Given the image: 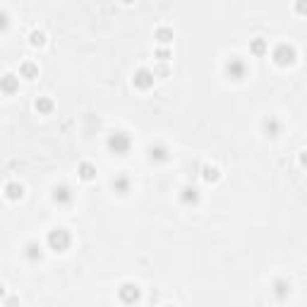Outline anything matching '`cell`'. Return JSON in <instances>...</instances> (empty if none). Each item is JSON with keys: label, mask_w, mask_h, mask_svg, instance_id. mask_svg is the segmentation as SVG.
Segmentation results:
<instances>
[{"label": "cell", "mask_w": 307, "mask_h": 307, "mask_svg": "<svg viewBox=\"0 0 307 307\" xmlns=\"http://www.w3.org/2000/svg\"><path fill=\"white\" fill-rule=\"evenodd\" d=\"M46 245H48V250H53V252H67L70 250V245H72V235H70V230L67 228H55L51 230L46 235Z\"/></svg>", "instance_id": "obj_1"}, {"label": "cell", "mask_w": 307, "mask_h": 307, "mask_svg": "<svg viewBox=\"0 0 307 307\" xmlns=\"http://www.w3.org/2000/svg\"><path fill=\"white\" fill-rule=\"evenodd\" d=\"M106 147H108L110 154H115V156H125L130 147H132V139H130V134L127 132H110L108 139H106Z\"/></svg>", "instance_id": "obj_2"}, {"label": "cell", "mask_w": 307, "mask_h": 307, "mask_svg": "<svg viewBox=\"0 0 307 307\" xmlns=\"http://www.w3.org/2000/svg\"><path fill=\"white\" fill-rule=\"evenodd\" d=\"M223 72H226V77H228L230 82H243V79L247 77V65H245L243 58L233 55V58H228V60H226V65H223Z\"/></svg>", "instance_id": "obj_3"}, {"label": "cell", "mask_w": 307, "mask_h": 307, "mask_svg": "<svg viewBox=\"0 0 307 307\" xmlns=\"http://www.w3.org/2000/svg\"><path fill=\"white\" fill-rule=\"evenodd\" d=\"M271 58H274V63L278 65V67H288V65L295 63V58H298V51H295L291 43H278V46L274 48Z\"/></svg>", "instance_id": "obj_4"}, {"label": "cell", "mask_w": 307, "mask_h": 307, "mask_svg": "<svg viewBox=\"0 0 307 307\" xmlns=\"http://www.w3.org/2000/svg\"><path fill=\"white\" fill-rule=\"evenodd\" d=\"M51 199H53V204H58V206H70L72 202H75V192H72L70 185H55Z\"/></svg>", "instance_id": "obj_5"}, {"label": "cell", "mask_w": 307, "mask_h": 307, "mask_svg": "<svg viewBox=\"0 0 307 307\" xmlns=\"http://www.w3.org/2000/svg\"><path fill=\"white\" fill-rule=\"evenodd\" d=\"M118 298H120V302H125V305H134V302H139V298H142V291H139L137 284H123L118 288Z\"/></svg>", "instance_id": "obj_6"}, {"label": "cell", "mask_w": 307, "mask_h": 307, "mask_svg": "<svg viewBox=\"0 0 307 307\" xmlns=\"http://www.w3.org/2000/svg\"><path fill=\"white\" fill-rule=\"evenodd\" d=\"M154 72L151 70H147V67H139V70L134 72V77H132V84L137 89H139V91H149L151 87H154Z\"/></svg>", "instance_id": "obj_7"}, {"label": "cell", "mask_w": 307, "mask_h": 307, "mask_svg": "<svg viewBox=\"0 0 307 307\" xmlns=\"http://www.w3.org/2000/svg\"><path fill=\"white\" fill-rule=\"evenodd\" d=\"M147 156H149L151 163H166V161L171 158V151H168L166 144L156 142V144H151L149 149H147Z\"/></svg>", "instance_id": "obj_8"}, {"label": "cell", "mask_w": 307, "mask_h": 307, "mask_svg": "<svg viewBox=\"0 0 307 307\" xmlns=\"http://www.w3.org/2000/svg\"><path fill=\"white\" fill-rule=\"evenodd\" d=\"M281 120L274 118V115H269V118H264V123H262V132L267 134L269 139H276L278 134H281Z\"/></svg>", "instance_id": "obj_9"}, {"label": "cell", "mask_w": 307, "mask_h": 307, "mask_svg": "<svg viewBox=\"0 0 307 307\" xmlns=\"http://www.w3.org/2000/svg\"><path fill=\"white\" fill-rule=\"evenodd\" d=\"M199 199H202V195H199L197 187H192V185H187V187L180 190V202L185 206H197Z\"/></svg>", "instance_id": "obj_10"}, {"label": "cell", "mask_w": 307, "mask_h": 307, "mask_svg": "<svg viewBox=\"0 0 307 307\" xmlns=\"http://www.w3.org/2000/svg\"><path fill=\"white\" fill-rule=\"evenodd\" d=\"M24 257H27V262H32V264H36V262L43 259V247H41L39 243H27L24 245Z\"/></svg>", "instance_id": "obj_11"}, {"label": "cell", "mask_w": 307, "mask_h": 307, "mask_svg": "<svg viewBox=\"0 0 307 307\" xmlns=\"http://www.w3.org/2000/svg\"><path fill=\"white\" fill-rule=\"evenodd\" d=\"M17 89H19V77H17V75L10 72V75H3V77H0V91H3V94H15Z\"/></svg>", "instance_id": "obj_12"}, {"label": "cell", "mask_w": 307, "mask_h": 307, "mask_svg": "<svg viewBox=\"0 0 307 307\" xmlns=\"http://www.w3.org/2000/svg\"><path fill=\"white\" fill-rule=\"evenodd\" d=\"M132 190V180H130V175L120 173L113 178V192H118V195H127Z\"/></svg>", "instance_id": "obj_13"}, {"label": "cell", "mask_w": 307, "mask_h": 307, "mask_svg": "<svg viewBox=\"0 0 307 307\" xmlns=\"http://www.w3.org/2000/svg\"><path fill=\"white\" fill-rule=\"evenodd\" d=\"M5 197H8L10 202H19V199L24 197V185L22 182H8V185H5Z\"/></svg>", "instance_id": "obj_14"}, {"label": "cell", "mask_w": 307, "mask_h": 307, "mask_svg": "<svg viewBox=\"0 0 307 307\" xmlns=\"http://www.w3.org/2000/svg\"><path fill=\"white\" fill-rule=\"evenodd\" d=\"M77 175L82 178L84 182H91L96 178V166L89 163V161H82V163L77 166Z\"/></svg>", "instance_id": "obj_15"}, {"label": "cell", "mask_w": 307, "mask_h": 307, "mask_svg": "<svg viewBox=\"0 0 307 307\" xmlns=\"http://www.w3.org/2000/svg\"><path fill=\"white\" fill-rule=\"evenodd\" d=\"M34 108H36V113L39 115H51L53 113V108H55V103L48 99V96H39L36 101H34Z\"/></svg>", "instance_id": "obj_16"}, {"label": "cell", "mask_w": 307, "mask_h": 307, "mask_svg": "<svg viewBox=\"0 0 307 307\" xmlns=\"http://www.w3.org/2000/svg\"><path fill=\"white\" fill-rule=\"evenodd\" d=\"M288 291H291V284L286 278H276L274 281V295L276 300H286L288 298Z\"/></svg>", "instance_id": "obj_17"}, {"label": "cell", "mask_w": 307, "mask_h": 307, "mask_svg": "<svg viewBox=\"0 0 307 307\" xmlns=\"http://www.w3.org/2000/svg\"><path fill=\"white\" fill-rule=\"evenodd\" d=\"M154 39H156L161 46H166V43L173 41V29H171V27H158L156 32H154Z\"/></svg>", "instance_id": "obj_18"}, {"label": "cell", "mask_w": 307, "mask_h": 307, "mask_svg": "<svg viewBox=\"0 0 307 307\" xmlns=\"http://www.w3.org/2000/svg\"><path fill=\"white\" fill-rule=\"evenodd\" d=\"M19 77H24V79H36V77H39V67L27 60V63L19 65Z\"/></svg>", "instance_id": "obj_19"}, {"label": "cell", "mask_w": 307, "mask_h": 307, "mask_svg": "<svg viewBox=\"0 0 307 307\" xmlns=\"http://www.w3.org/2000/svg\"><path fill=\"white\" fill-rule=\"evenodd\" d=\"M221 178V171L216 166H202V180L204 182H216Z\"/></svg>", "instance_id": "obj_20"}, {"label": "cell", "mask_w": 307, "mask_h": 307, "mask_svg": "<svg viewBox=\"0 0 307 307\" xmlns=\"http://www.w3.org/2000/svg\"><path fill=\"white\" fill-rule=\"evenodd\" d=\"M29 43H32L34 48H43L46 46V34L41 32V29H34V32L29 34Z\"/></svg>", "instance_id": "obj_21"}, {"label": "cell", "mask_w": 307, "mask_h": 307, "mask_svg": "<svg viewBox=\"0 0 307 307\" xmlns=\"http://www.w3.org/2000/svg\"><path fill=\"white\" fill-rule=\"evenodd\" d=\"M267 51H269V48H267V41H264V39H252V43H250V53L259 58V55H264Z\"/></svg>", "instance_id": "obj_22"}, {"label": "cell", "mask_w": 307, "mask_h": 307, "mask_svg": "<svg viewBox=\"0 0 307 307\" xmlns=\"http://www.w3.org/2000/svg\"><path fill=\"white\" fill-rule=\"evenodd\" d=\"M156 58H158V63H168V60H171V51L166 46L156 48Z\"/></svg>", "instance_id": "obj_23"}, {"label": "cell", "mask_w": 307, "mask_h": 307, "mask_svg": "<svg viewBox=\"0 0 307 307\" xmlns=\"http://www.w3.org/2000/svg\"><path fill=\"white\" fill-rule=\"evenodd\" d=\"M151 72H154V77H168V65H166V63H158Z\"/></svg>", "instance_id": "obj_24"}, {"label": "cell", "mask_w": 307, "mask_h": 307, "mask_svg": "<svg viewBox=\"0 0 307 307\" xmlns=\"http://www.w3.org/2000/svg\"><path fill=\"white\" fill-rule=\"evenodd\" d=\"M8 27H10V15L5 10H0V32H5Z\"/></svg>", "instance_id": "obj_25"}, {"label": "cell", "mask_w": 307, "mask_h": 307, "mask_svg": "<svg viewBox=\"0 0 307 307\" xmlns=\"http://www.w3.org/2000/svg\"><path fill=\"white\" fill-rule=\"evenodd\" d=\"M305 3H307V0H295V12H298L300 17H305V12H307V10H305Z\"/></svg>", "instance_id": "obj_26"}, {"label": "cell", "mask_w": 307, "mask_h": 307, "mask_svg": "<svg viewBox=\"0 0 307 307\" xmlns=\"http://www.w3.org/2000/svg\"><path fill=\"white\" fill-rule=\"evenodd\" d=\"M3 300H5V286L0 284V302H3Z\"/></svg>", "instance_id": "obj_27"}, {"label": "cell", "mask_w": 307, "mask_h": 307, "mask_svg": "<svg viewBox=\"0 0 307 307\" xmlns=\"http://www.w3.org/2000/svg\"><path fill=\"white\" fill-rule=\"evenodd\" d=\"M134 0H123V5H132Z\"/></svg>", "instance_id": "obj_28"}]
</instances>
